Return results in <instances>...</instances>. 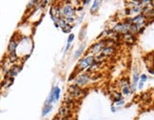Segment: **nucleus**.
<instances>
[{
  "label": "nucleus",
  "instance_id": "4468645a",
  "mask_svg": "<svg viewBox=\"0 0 154 120\" xmlns=\"http://www.w3.org/2000/svg\"><path fill=\"white\" fill-rule=\"evenodd\" d=\"M98 6H99V1H95L91 7V13H94V11L98 8Z\"/></svg>",
  "mask_w": 154,
  "mask_h": 120
},
{
  "label": "nucleus",
  "instance_id": "f8f14e48",
  "mask_svg": "<svg viewBox=\"0 0 154 120\" xmlns=\"http://www.w3.org/2000/svg\"><path fill=\"white\" fill-rule=\"evenodd\" d=\"M51 110H52V106H51V105L45 106L44 110H43V112H42V115H43V116H45L46 115H48V113H50Z\"/></svg>",
  "mask_w": 154,
  "mask_h": 120
},
{
  "label": "nucleus",
  "instance_id": "aec40b11",
  "mask_svg": "<svg viewBox=\"0 0 154 120\" xmlns=\"http://www.w3.org/2000/svg\"><path fill=\"white\" fill-rule=\"evenodd\" d=\"M85 31H86V29H83L82 32H80V38H81V39L84 38V36H85V35H84V32H85Z\"/></svg>",
  "mask_w": 154,
  "mask_h": 120
},
{
  "label": "nucleus",
  "instance_id": "7ed1b4c3",
  "mask_svg": "<svg viewBox=\"0 0 154 120\" xmlns=\"http://www.w3.org/2000/svg\"><path fill=\"white\" fill-rule=\"evenodd\" d=\"M88 80H90V78L88 77V75H80L79 77L76 79V84L78 85V86H83V85L87 84V83L88 82Z\"/></svg>",
  "mask_w": 154,
  "mask_h": 120
},
{
  "label": "nucleus",
  "instance_id": "6e6552de",
  "mask_svg": "<svg viewBox=\"0 0 154 120\" xmlns=\"http://www.w3.org/2000/svg\"><path fill=\"white\" fill-rule=\"evenodd\" d=\"M59 115H63V117H65V118H66L67 116L70 115V111H69V109H68V108L62 107V108H61V109H60Z\"/></svg>",
  "mask_w": 154,
  "mask_h": 120
},
{
  "label": "nucleus",
  "instance_id": "2eb2a0df",
  "mask_svg": "<svg viewBox=\"0 0 154 120\" xmlns=\"http://www.w3.org/2000/svg\"><path fill=\"white\" fill-rule=\"evenodd\" d=\"M129 92H130V91H129V87L128 85L123 87V93H124V94H128Z\"/></svg>",
  "mask_w": 154,
  "mask_h": 120
},
{
  "label": "nucleus",
  "instance_id": "20e7f679",
  "mask_svg": "<svg viewBox=\"0 0 154 120\" xmlns=\"http://www.w3.org/2000/svg\"><path fill=\"white\" fill-rule=\"evenodd\" d=\"M104 47H105V42L104 41L103 42H99V43H97V44L92 46V47H91V52H92V53H98V52L102 51Z\"/></svg>",
  "mask_w": 154,
  "mask_h": 120
},
{
  "label": "nucleus",
  "instance_id": "39448f33",
  "mask_svg": "<svg viewBox=\"0 0 154 120\" xmlns=\"http://www.w3.org/2000/svg\"><path fill=\"white\" fill-rule=\"evenodd\" d=\"M70 93L73 94V95H76V96H80V94H81V90H80L79 88H77L76 86H72V87L70 88Z\"/></svg>",
  "mask_w": 154,
  "mask_h": 120
},
{
  "label": "nucleus",
  "instance_id": "1a4fd4ad",
  "mask_svg": "<svg viewBox=\"0 0 154 120\" xmlns=\"http://www.w3.org/2000/svg\"><path fill=\"white\" fill-rule=\"evenodd\" d=\"M113 50H114V49L111 48V47L103 48V50H102L103 55H110V54H111L113 53Z\"/></svg>",
  "mask_w": 154,
  "mask_h": 120
},
{
  "label": "nucleus",
  "instance_id": "0eeeda50",
  "mask_svg": "<svg viewBox=\"0 0 154 120\" xmlns=\"http://www.w3.org/2000/svg\"><path fill=\"white\" fill-rule=\"evenodd\" d=\"M85 47H86V44H85V43H84V44H82V46H80V48L78 49V50H77V52H76L75 54H74V57H75V58H78V57L81 56V54H83V52H84Z\"/></svg>",
  "mask_w": 154,
  "mask_h": 120
},
{
  "label": "nucleus",
  "instance_id": "9b49d317",
  "mask_svg": "<svg viewBox=\"0 0 154 120\" xmlns=\"http://www.w3.org/2000/svg\"><path fill=\"white\" fill-rule=\"evenodd\" d=\"M138 80H139V76H138L137 73H135L134 75H133V84H132V90H133V91H135V87H136V84H137Z\"/></svg>",
  "mask_w": 154,
  "mask_h": 120
},
{
  "label": "nucleus",
  "instance_id": "4be33fe9",
  "mask_svg": "<svg viewBox=\"0 0 154 120\" xmlns=\"http://www.w3.org/2000/svg\"><path fill=\"white\" fill-rule=\"evenodd\" d=\"M111 110H112V112H115V108H114V107H112Z\"/></svg>",
  "mask_w": 154,
  "mask_h": 120
},
{
  "label": "nucleus",
  "instance_id": "f257e3e1",
  "mask_svg": "<svg viewBox=\"0 0 154 120\" xmlns=\"http://www.w3.org/2000/svg\"><path fill=\"white\" fill-rule=\"evenodd\" d=\"M94 58L92 56H86L85 58H83L78 62V68L79 69H85L87 67H91L92 64H93Z\"/></svg>",
  "mask_w": 154,
  "mask_h": 120
},
{
  "label": "nucleus",
  "instance_id": "6ab92c4d",
  "mask_svg": "<svg viewBox=\"0 0 154 120\" xmlns=\"http://www.w3.org/2000/svg\"><path fill=\"white\" fill-rule=\"evenodd\" d=\"M65 21H66V22H68V23H72L73 21H74V19H73L72 17H70V18H67V19L65 20Z\"/></svg>",
  "mask_w": 154,
  "mask_h": 120
},
{
  "label": "nucleus",
  "instance_id": "a211bd4d",
  "mask_svg": "<svg viewBox=\"0 0 154 120\" xmlns=\"http://www.w3.org/2000/svg\"><path fill=\"white\" fill-rule=\"evenodd\" d=\"M147 75H142V76H141V82L142 83H144V82H146L147 81Z\"/></svg>",
  "mask_w": 154,
  "mask_h": 120
},
{
  "label": "nucleus",
  "instance_id": "412c9836",
  "mask_svg": "<svg viewBox=\"0 0 154 120\" xmlns=\"http://www.w3.org/2000/svg\"><path fill=\"white\" fill-rule=\"evenodd\" d=\"M123 104H124V100H121V101H118L117 105H123Z\"/></svg>",
  "mask_w": 154,
  "mask_h": 120
},
{
  "label": "nucleus",
  "instance_id": "ddd939ff",
  "mask_svg": "<svg viewBox=\"0 0 154 120\" xmlns=\"http://www.w3.org/2000/svg\"><path fill=\"white\" fill-rule=\"evenodd\" d=\"M17 59L16 57V54H15V52H13V53L10 54V60L11 61V62H14L15 60Z\"/></svg>",
  "mask_w": 154,
  "mask_h": 120
},
{
  "label": "nucleus",
  "instance_id": "f03ea898",
  "mask_svg": "<svg viewBox=\"0 0 154 120\" xmlns=\"http://www.w3.org/2000/svg\"><path fill=\"white\" fill-rule=\"evenodd\" d=\"M63 14L67 18H70L73 16V14H74V10H73L70 6H66L63 10Z\"/></svg>",
  "mask_w": 154,
  "mask_h": 120
},
{
  "label": "nucleus",
  "instance_id": "f3484780",
  "mask_svg": "<svg viewBox=\"0 0 154 120\" xmlns=\"http://www.w3.org/2000/svg\"><path fill=\"white\" fill-rule=\"evenodd\" d=\"M73 38H74V35H70L69 39H68V45H70V43H72Z\"/></svg>",
  "mask_w": 154,
  "mask_h": 120
},
{
  "label": "nucleus",
  "instance_id": "dca6fc26",
  "mask_svg": "<svg viewBox=\"0 0 154 120\" xmlns=\"http://www.w3.org/2000/svg\"><path fill=\"white\" fill-rule=\"evenodd\" d=\"M114 30L117 31V32H122V30H123V24H118V25H116V27L114 28Z\"/></svg>",
  "mask_w": 154,
  "mask_h": 120
},
{
  "label": "nucleus",
  "instance_id": "9d476101",
  "mask_svg": "<svg viewBox=\"0 0 154 120\" xmlns=\"http://www.w3.org/2000/svg\"><path fill=\"white\" fill-rule=\"evenodd\" d=\"M53 94H54V101L58 100V98H59V94H60V88L59 87H55L53 88Z\"/></svg>",
  "mask_w": 154,
  "mask_h": 120
},
{
  "label": "nucleus",
  "instance_id": "423d86ee",
  "mask_svg": "<svg viewBox=\"0 0 154 120\" xmlns=\"http://www.w3.org/2000/svg\"><path fill=\"white\" fill-rule=\"evenodd\" d=\"M17 46V43L14 41V40H11L10 42V44H9V48H8V51L9 53H13V52H15V48H16Z\"/></svg>",
  "mask_w": 154,
  "mask_h": 120
}]
</instances>
